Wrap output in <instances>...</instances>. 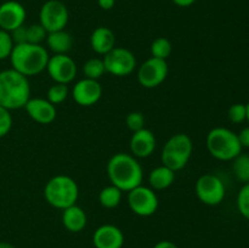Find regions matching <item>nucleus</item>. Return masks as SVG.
Instances as JSON below:
<instances>
[{
	"instance_id": "1",
	"label": "nucleus",
	"mask_w": 249,
	"mask_h": 248,
	"mask_svg": "<svg viewBox=\"0 0 249 248\" xmlns=\"http://www.w3.org/2000/svg\"><path fill=\"white\" fill-rule=\"evenodd\" d=\"M107 175L112 185L123 192H129L142 184L143 172L138 158L131 153L118 152L107 163Z\"/></svg>"
},
{
	"instance_id": "2",
	"label": "nucleus",
	"mask_w": 249,
	"mask_h": 248,
	"mask_svg": "<svg viewBox=\"0 0 249 248\" xmlns=\"http://www.w3.org/2000/svg\"><path fill=\"white\" fill-rule=\"evenodd\" d=\"M31 99L28 78L14 68L0 72V106L12 111L23 108Z\"/></svg>"
},
{
	"instance_id": "3",
	"label": "nucleus",
	"mask_w": 249,
	"mask_h": 248,
	"mask_svg": "<svg viewBox=\"0 0 249 248\" xmlns=\"http://www.w3.org/2000/svg\"><path fill=\"white\" fill-rule=\"evenodd\" d=\"M48 50L41 44L24 43L14 46L10 61L15 71L24 77H33L46 70L49 62Z\"/></svg>"
},
{
	"instance_id": "4",
	"label": "nucleus",
	"mask_w": 249,
	"mask_h": 248,
	"mask_svg": "<svg viewBox=\"0 0 249 248\" xmlns=\"http://www.w3.org/2000/svg\"><path fill=\"white\" fill-rule=\"evenodd\" d=\"M44 197L53 208L63 211L73 204H77L79 187L74 179L68 175L58 174L46 182L44 187Z\"/></svg>"
},
{
	"instance_id": "5",
	"label": "nucleus",
	"mask_w": 249,
	"mask_h": 248,
	"mask_svg": "<svg viewBox=\"0 0 249 248\" xmlns=\"http://www.w3.org/2000/svg\"><path fill=\"white\" fill-rule=\"evenodd\" d=\"M206 145L208 152L219 160H232L242 152L237 134L224 126H216L209 131Z\"/></svg>"
},
{
	"instance_id": "6",
	"label": "nucleus",
	"mask_w": 249,
	"mask_h": 248,
	"mask_svg": "<svg viewBox=\"0 0 249 248\" xmlns=\"http://www.w3.org/2000/svg\"><path fill=\"white\" fill-rule=\"evenodd\" d=\"M194 151V142L187 134L178 133L168 139L163 146L162 164L173 172L181 170L186 167Z\"/></svg>"
},
{
	"instance_id": "7",
	"label": "nucleus",
	"mask_w": 249,
	"mask_h": 248,
	"mask_svg": "<svg viewBox=\"0 0 249 248\" xmlns=\"http://www.w3.org/2000/svg\"><path fill=\"white\" fill-rule=\"evenodd\" d=\"M195 190L199 201L212 207L220 204L226 195L225 184L215 174H204L199 177Z\"/></svg>"
},
{
	"instance_id": "8",
	"label": "nucleus",
	"mask_w": 249,
	"mask_h": 248,
	"mask_svg": "<svg viewBox=\"0 0 249 248\" xmlns=\"http://www.w3.org/2000/svg\"><path fill=\"white\" fill-rule=\"evenodd\" d=\"M128 204L136 215L151 216L157 212L160 201L155 190L141 184L128 192Z\"/></svg>"
},
{
	"instance_id": "9",
	"label": "nucleus",
	"mask_w": 249,
	"mask_h": 248,
	"mask_svg": "<svg viewBox=\"0 0 249 248\" xmlns=\"http://www.w3.org/2000/svg\"><path fill=\"white\" fill-rule=\"evenodd\" d=\"M70 19V12L67 6L60 0H48L41 6L39 12V23L50 32L65 29Z\"/></svg>"
},
{
	"instance_id": "10",
	"label": "nucleus",
	"mask_w": 249,
	"mask_h": 248,
	"mask_svg": "<svg viewBox=\"0 0 249 248\" xmlns=\"http://www.w3.org/2000/svg\"><path fill=\"white\" fill-rule=\"evenodd\" d=\"M106 72L114 77H126L136 68L135 55L129 49L114 46L109 53L104 56Z\"/></svg>"
},
{
	"instance_id": "11",
	"label": "nucleus",
	"mask_w": 249,
	"mask_h": 248,
	"mask_svg": "<svg viewBox=\"0 0 249 248\" xmlns=\"http://www.w3.org/2000/svg\"><path fill=\"white\" fill-rule=\"evenodd\" d=\"M169 68L165 60L152 57L141 63L138 70V82L140 83L141 87L147 88V89H153L157 88L167 79Z\"/></svg>"
},
{
	"instance_id": "12",
	"label": "nucleus",
	"mask_w": 249,
	"mask_h": 248,
	"mask_svg": "<svg viewBox=\"0 0 249 248\" xmlns=\"http://www.w3.org/2000/svg\"><path fill=\"white\" fill-rule=\"evenodd\" d=\"M46 71L53 82L68 85L77 75V63L67 53L53 55L49 58Z\"/></svg>"
},
{
	"instance_id": "13",
	"label": "nucleus",
	"mask_w": 249,
	"mask_h": 248,
	"mask_svg": "<svg viewBox=\"0 0 249 248\" xmlns=\"http://www.w3.org/2000/svg\"><path fill=\"white\" fill-rule=\"evenodd\" d=\"M102 96V87L99 80L83 78L72 89V97L79 106L90 107L97 104Z\"/></svg>"
},
{
	"instance_id": "14",
	"label": "nucleus",
	"mask_w": 249,
	"mask_h": 248,
	"mask_svg": "<svg viewBox=\"0 0 249 248\" xmlns=\"http://www.w3.org/2000/svg\"><path fill=\"white\" fill-rule=\"evenodd\" d=\"M27 12L23 5L15 0H9L0 5V29L12 32L17 27L23 26Z\"/></svg>"
},
{
	"instance_id": "15",
	"label": "nucleus",
	"mask_w": 249,
	"mask_h": 248,
	"mask_svg": "<svg viewBox=\"0 0 249 248\" xmlns=\"http://www.w3.org/2000/svg\"><path fill=\"white\" fill-rule=\"evenodd\" d=\"M23 108L26 109L27 114L39 124L53 123L57 116L55 105L51 104L48 99H41V97H33V99L31 97Z\"/></svg>"
},
{
	"instance_id": "16",
	"label": "nucleus",
	"mask_w": 249,
	"mask_h": 248,
	"mask_svg": "<svg viewBox=\"0 0 249 248\" xmlns=\"http://www.w3.org/2000/svg\"><path fill=\"white\" fill-rule=\"evenodd\" d=\"M156 136L150 129L143 128L133 133L129 142L130 152L136 158H147L156 150Z\"/></svg>"
},
{
	"instance_id": "17",
	"label": "nucleus",
	"mask_w": 249,
	"mask_h": 248,
	"mask_svg": "<svg viewBox=\"0 0 249 248\" xmlns=\"http://www.w3.org/2000/svg\"><path fill=\"white\" fill-rule=\"evenodd\" d=\"M92 243L95 248H122L124 245V235L118 226L105 224L95 230Z\"/></svg>"
},
{
	"instance_id": "18",
	"label": "nucleus",
	"mask_w": 249,
	"mask_h": 248,
	"mask_svg": "<svg viewBox=\"0 0 249 248\" xmlns=\"http://www.w3.org/2000/svg\"><path fill=\"white\" fill-rule=\"evenodd\" d=\"M90 46L99 55L105 56L116 46V35L108 27H97L90 35Z\"/></svg>"
},
{
	"instance_id": "19",
	"label": "nucleus",
	"mask_w": 249,
	"mask_h": 248,
	"mask_svg": "<svg viewBox=\"0 0 249 248\" xmlns=\"http://www.w3.org/2000/svg\"><path fill=\"white\" fill-rule=\"evenodd\" d=\"M88 218L82 207L73 204L62 211V224L71 232H80L87 226Z\"/></svg>"
},
{
	"instance_id": "20",
	"label": "nucleus",
	"mask_w": 249,
	"mask_h": 248,
	"mask_svg": "<svg viewBox=\"0 0 249 248\" xmlns=\"http://www.w3.org/2000/svg\"><path fill=\"white\" fill-rule=\"evenodd\" d=\"M48 48L53 53V55H65L71 51L73 46V38L65 29L56 32H50L46 35Z\"/></svg>"
},
{
	"instance_id": "21",
	"label": "nucleus",
	"mask_w": 249,
	"mask_h": 248,
	"mask_svg": "<svg viewBox=\"0 0 249 248\" xmlns=\"http://www.w3.org/2000/svg\"><path fill=\"white\" fill-rule=\"evenodd\" d=\"M175 180V172L165 165H160L148 174V184L152 190H165L172 186Z\"/></svg>"
},
{
	"instance_id": "22",
	"label": "nucleus",
	"mask_w": 249,
	"mask_h": 248,
	"mask_svg": "<svg viewBox=\"0 0 249 248\" xmlns=\"http://www.w3.org/2000/svg\"><path fill=\"white\" fill-rule=\"evenodd\" d=\"M122 197H123V191L111 184L100 191L99 202L105 208L112 209L121 204Z\"/></svg>"
},
{
	"instance_id": "23",
	"label": "nucleus",
	"mask_w": 249,
	"mask_h": 248,
	"mask_svg": "<svg viewBox=\"0 0 249 248\" xmlns=\"http://www.w3.org/2000/svg\"><path fill=\"white\" fill-rule=\"evenodd\" d=\"M232 170L235 177L241 182H249V155L242 153L232 159Z\"/></svg>"
},
{
	"instance_id": "24",
	"label": "nucleus",
	"mask_w": 249,
	"mask_h": 248,
	"mask_svg": "<svg viewBox=\"0 0 249 248\" xmlns=\"http://www.w3.org/2000/svg\"><path fill=\"white\" fill-rule=\"evenodd\" d=\"M83 73H84V78L99 80L106 73L104 60L99 57L89 58L83 66Z\"/></svg>"
},
{
	"instance_id": "25",
	"label": "nucleus",
	"mask_w": 249,
	"mask_h": 248,
	"mask_svg": "<svg viewBox=\"0 0 249 248\" xmlns=\"http://www.w3.org/2000/svg\"><path fill=\"white\" fill-rule=\"evenodd\" d=\"M151 55L152 57L160 58V60H165L172 55L173 51V45L172 41L168 38H164V36H160V38H156L155 40L151 44Z\"/></svg>"
},
{
	"instance_id": "26",
	"label": "nucleus",
	"mask_w": 249,
	"mask_h": 248,
	"mask_svg": "<svg viewBox=\"0 0 249 248\" xmlns=\"http://www.w3.org/2000/svg\"><path fill=\"white\" fill-rule=\"evenodd\" d=\"M70 94V89H68L67 84H61V83H55L51 85L46 94V99L51 102L53 105H60L68 97Z\"/></svg>"
},
{
	"instance_id": "27",
	"label": "nucleus",
	"mask_w": 249,
	"mask_h": 248,
	"mask_svg": "<svg viewBox=\"0 0 249 248\" xmlns=\"http://www.w3.org/2000/svg\"><path fill=\"white\" fill-rule=\"evenodd\" d=\"M48 32L40 23L27 26V43L41 44L46 39Z\"/></svg>"
},
{
	"instance_id": "28",
	"label": "nucleus",
	"mask_w": 249,
	"mask_h": 248,
	"mask_svg": "<svg viewBox=\"0 0 249 248\" xmlns=\"http://www.w3.org/2000/svg\"><path fill=\"white\" fill-rule=\"evenodd\" d=\"M237 209L241 215L249 220V182H246L237 195Z\"/></svg>"
},
{
	"instance_id": "29",
	"label": "nucleus",
	"mask_w": 249,
	"mask_h": 248,
	"mask_svg": "<svg viewBox=\"0 0 249 248\" xmlns=\"http://www.w3.org/2000/svg\"><path fill=\"white\" fill-rule=\"evenodd\" d=\"M229 121L235 124H241L247 121V106L246 104H233L228 111Z\"/></svg>"
},
{
	"instance_id": "30",
	"label": "nucleus",
	"mask_w": 249,
	"mask_h": 248,
	"mask_svg": "<svg viewBox=\"0 0 249 248\" xmlns=\"http://www.w3.org/2000/svg\"><path fill=\"white\" fill-rule=\"evenodd\" d=\"M14 41H12L10 32L0 29V61L10 58L12 50H14Z\"/></svg>"
},
{
	"instance_id": "31",
	"label": "nucleus",
	"mask_w": 249,
	"mask_h": 248,
	"mask_svg": "<svg viewBox=\"0 0 249 248\" xmlns=\"http://www.w3.org/2000/svg\"><path fill=\"white\" fill-rule=\"evenodd\" d=\"M125 123L129 130L135 133V131L141 130V129L145 128V116H143V113L138 111L130 112V113L126 116Z\"/></svg>"
},
{
	"instance_id": "32",
	"label": "nucleus",
	"mask_w": 249,
	"mask_h": 248,
	"mask_svg": "<svg viewBox=\"0 0 249 248\" xmlns=\"http://www.w3.org/2000/svg\"><path fill=\"white\" fill-rule=\"evenodd\" d=\"M12 128V116L9 109L0 106V139L6 136Z\"/></svg>"
},
{
	"instance_id": "33",
	"label": "nucleus",
	"mask_w": 249,
	"mask_h": 248,
	"mask_svg": "<svg viewBox=\"0 0 249 248\" xmlns=\"http://www.w3.org/2000/svg\"><path fill=\"white\" fill-rule=\"evenodd\" d=\"M11 34L12 41H14L15 45H18V44H24L27 43V27L19 26L16 29H14L12 32H10Z\"/></svg>"
},
{
	"instance_id": "34",
	"label": "nucleus",
	"mask_w": 249,
	"mask_h": 248,
	"mask_svg": "<svg viewBox=\"0 0 249 248\" xmlns=\"http://www.w3.org/2000/svg\"><path fill=\"white\" fill-rule=\"evenodd\" d=\"M238 136V141H240L241 146L246 148H249V125L245 126L240 133L237 134Z\"/></svg>"
},
{
	"instance_id": "35",
	"label": "nucleus",
	"mask_w": 249,
	"mask_h": 248,
	"mask_svg": "<svg viewBox=\"0 0 249 248\" xmlns=\"http://www.w3.org/2000/svg\"><path fill=\"white\" fill-rule=\"evenodd\" d=\"M97 4L102 10H111L116 4V0H97Z\"/></svg>"
},
{
	"instance_id": "36",
	"label": "nucleus",
	"mask_w": 249,
	"mask_h": 248,
	"mask_svg": "<svg viewBox=\"0 0 249 248\" xmlns=\"http://www.w3.org/2000/svg\"><path fill=\"white\" fill-rule=\"evenodd\" d=\"M153 248H178V246L175 245L174 242H172V241L164 240L156 243V245L153 246Z\"/></svg>"
},
{
	"instance_id": "37",
	"label": "nucleus",
	"mask_w": 249,
	"mask_h": 248,
	"mask_svg": "<svg viewBox=\"0 0 249 248\" xmlns=\"http://www.w3.org/2000/svg\"><path fill=\"white\" fill-rule=\"evenodd\" d=\"M173 2H174L177 6L189 7L191 6V5H194L195 2H196V0H173Z\"/></svg>"
},
{
	"instance_id": "38",
	"label": "nucleus",
	"mask_w": 249,
	"mask_h": 248,
	"mask_svg": "<svg viewBox=\"0 0 249 248\" xmlns=\"http://www.w3.org/2000/svg\"><path fill=\"white\" fill-rule=\"evenodd\" d=\"M0 248H16V247L9 242H0Z\"/></svg>"
},
{
	"instance_id": "39",
	"label": "nucleus",
	"mask_w": 249,
	"mask_h": 248,
	"mask_svg": "<svg viewBox=\"0 0 249 248\" xmlns=\"http://www.w3.org/2000/svg\"><path fill=\"white\" fill-rule=\"evenodd\" d=\"M246 106H247V121L249 122V102L246 105Z\"/></svg>"
}]
</instances>
